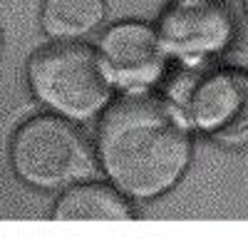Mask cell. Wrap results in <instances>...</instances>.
Instances as JSON below:
<instances>
[{
  "label": "cell",
  "mask_w": 248,
  "mask_h": 246,
  "mask_svg": "<svg viewBox=\"0 0 248 246\" xmlns=\"http://www.w3.org/2000/svg\"><path fill=\"white\" fill-rule=\"evenodd\" d=\"M94 162L134 204L169 194L186 177L194 139L174 102L152 92H124L99 115Z\"/></svg>",
  "instance_id": "obj_1"
},
{
  "label": "cell",
  "mask_w": 248,
  "mask_h": 246,
  "mask_svg": "<svg viewBox=\"0 0 248 246\" xmlns=\"http://www.w3.org/2000/svg\"><path fill=\"white\" fill-rule=\"evenodd\" d=\"M25 80L32 99L45 112L85 125L112 102V85L99 55L85 40L50 43L30 55Z\"/></svg>",
  "instance_id": "obj_2"
},
{
  "label": "cell",
  "mask_w": 248,
  "mask_h": 246,
  "mask_svg": "<svg viewBox=\"0 0 248 246\" xmlns=\"http://www.w3.org/2000/svg\"><path fill=\"white\" fill-rule=\"evenodd\" d=\"M8 159L17 181L35 192L57 194L90 179L94 169V147L77 122L40 112L15 127Z\"/></svg>",
  "instance_id": "obj_3"
},
{
  "label": "cell",
  "mask_w": 248,
  "mask_h": 246,
  "mask_svg": "<svg viewBox=\"0 0 248 246\" xmlns=\"http://www.w3.org/2000/svg\"><path fill=\"white\" fill-rule=\"evenodd\" d=\"M186 119L223 149H248V70L216 67L186 90Z\"/></svg>",
  "instance_id": "obj_4"
},
{
  "label": "cell",
  "mask_w": 248,
  "mask_h": 246,
  "mask_svg": "<svg viewBox=\"0 0 248 246\" xmlns=\"http://www.w3.org/2000/svg\"><path fill=\"white\" fill-rule=\"evenodd\" d=\"M154 28L169 60L181 63L218 57L236 40V20L226 0H171Z\"/></svg>",
  "instance_id": "obj_5"
},
{
  "label": "cell",
  "mask_w": 248,
  "mask_h": 246,
  "mask_svg": "<svg viewBox=\"0 0 248 246\" xmlns=\"http://www.w3.org/2000/svg\"><path fill=\"white\" fill-rule=\"evenodd\" d=\"M97 55L112 90L149 92L169 65L156 28L141 20H119L99 35Z\"/></svg>",
  "instance_id": "obj_6"
},
{
  "label": "cell",
  "mask_w": 248,
  "mask_h": 246,
  "mask_svg": "<svg viewBox=\"0 0 248 246\" xmlns=\"http://www.w3.org/2000/svg\"><path fill=\"white\" fill-rule=\"evenodd\" d=\"M137 204L124 197L114 184L82 179L57 192L50 209L52 221H134Z\"/></svg>",
  "instance_id": "obj_7"
},
{
  "label": "cell",
  "mask_w": 248,
  "mask_h": 246,
  "mask_svg": "<svg viewBox=\"0 0 248 246\" xmlns=\"http://www.w3.org/2000/svg\"><path fill=\"white\" fill-rule=\"evenodd\" d=\"M107 20L105 0H43L40 30L52 43H79L94 35Z\"/></svg>",
  "instance_id": "obj_8"
},
{
  "label": "cell",
  "mask_w": 248,
  "mask_h": 246,
  "mask_svg": "<svg viewBox=\"0 0 248 246\" xmlns=\"http://www.w3.org/2000/svg\"><path fill=\"white\" fill-rule=\"evenodd\" d=\"M3 48H5V35H3V25H0V57H3Z\"/></svg>",
  "instance_id": "obj_9"
},
{
  "label": "cell",
  "mask_w": 248,
  "mask_h": 246,
  "mask_svg": "<svg viewBox=\"0 0 248 246\" xmlns=\"http://www.w3.org/2000/svg\"><path fill=\"white\" fill-rule=\"evenodd\" d=\"M243 10H246V15H248V0H243Z\"/></svg>",
  "instance_id": "obj_10"
}]
</instances>
